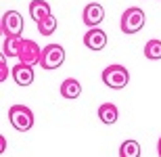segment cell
Wrapping results in <instances>:
<instances>
[{"label":"cell","instance_id":"obj_1","mask_svg":"<svg viewBox=\"0 0 161 157\" xmlns=\"http://www.w3.org/2000/svg\"><path fill=\"white\" fill-rule=\"evenodd\" d=\"M101 78H103V82H105V86L113 88V90H121V88H125L128 82H130V71H128L124 65H119V63H113V65H109V67L103 69Z\"/></svg>","mask_w":161,"mask_h":157},{"label":"cell","instance_id":"obj_2","mask_svg":"<svg viewBox=\"0 0 161 157\" xmlns=\"http://www.w3.org/2000/svg\"><path fill=\"white\" fill-rule=\"evenodd\" d=\"M144 21H147V15H144L142 8H138V6H130V8H125L124 15H121V31L132 36V34H136L144 27Z\"/></svg>","mask_w":161,"mask_h":157},{"label":"cell","instance_id":"obj_3","mask_svg":"<svg viewBox=\"0 0 161 157\" xmlns=\"http://www.w3.org/2000/svg\"><path fill=\"white\" fill-rule=\"evenodd\" d=\"M8 121H11V126L15 130L27 132L34 126V113L25 105H13V107H8Z\"/></svg>","mask_w":161,"mask_h":157},{"label":"cell","instance_id":"obj_4","mask_svg":"<svg viewBox=\"0 0 161 157\" xmlns=\"http://www.w3.org/2000/svg\"><path fill=\"white\" fill-rule=\"evenodd\" d=\"M63 63H65V48L61 44H48V46H44L42 59H40L42 69L53 71V69H59Z\"/></svg>","mask_w":161,"mask_h":157},{"label":"cell","instance_id":"obj_5","mask_svg":"<svg viewBox=\"0 0 161 157\" xmlns=\"http://www.w3.org/2000/svg\"><path fill=\"white\" fill-rule=\"evenodd\" d=\"M0 30L4 34V38L11 36H21L23 31V17L19 11H6L2 15V21H0Z\"/></svg>","mask_w":161,"mask_h":157},{"label":"cell","instance_id":"obj_6","mask_svg":"<svg viewBox=\"0 0 161 157\" xmlns=\"http://www.w3.org/2000/svg\"><path fill=\"white\" fill-rule=\"evenodd\" d=\"M103 19H105V8H103V4H98V2H90V4L84 6L82 21H84V25H86L88 30L98 27V25L103 23Z\"/></svg>","mask_w":161,"mask_h":157},{"label":"cell","instance_id":"obj_7","mask_svg":"<svg viewBox=\"0 0 161 157\" xmlns=\"http://www.w3.org/2000/svg\"><path fill=\"white\" fill-rule=\"evenodd\" d=\"M42 50L38 46V42L34 40H23V48H21V54H19V63H25V65H40L42 59Z\"/></svg>","mask_w":161,"mask_h":157},{"label":"cell","instance_id":"obj_8","mask_svg":"<svg viewBox=\"0 0 161 157\" xmlns=\"http://www.w3.org/2000/svg\"><path fill=\"white\" fill-rule=\"evenodd\" d=\"M84 46L90 50H103L107 46V31L98 30V27H92L84 34Z\"/></svg>","mask_w":161,"mask_h":157},{"label":"cell","instance_id":"obj_9","mask_svg":"<svg viewBox=\"0 0 161 157\" xmlns=\"http://www.w3.org/2000/svg\"><path fill=\"white\" fill-rule=\"evenodd\" d=\"M13 80L19 86H30L34 82V67L25 65V63H17L13 67Z\"/></svg>","mask_w":161,"mask_h":157},{"label":"cell","instance_id":"obj_10","mask_svg":"<svg viewBox=\"0 0 161 157\" xmlns=\"http://www.w3.org/2000/svg\"><path fill=\"white\" fill-rule=\"evenodd\" d=\"M53 13H50V4H48L46 0H31L30 2V17L36 21V23H40L42 19L50 17Z\"/></svg>","mask_w":161,"mask_h":157},{"label":"cell","instance_id":"obj_11","mask_svg":"<svg viewBox=\"0 0 161 157\" xmlns=\"http://www.w3.org/2000/svg\"><path fill=\"white\" fill-rule=\"evenodd\" d=\"M21 48H23V38H21V36L4 38V42H2V54H4L6 59H11V57H17V59H19Z\"/></svg>","mask_w":161,"mask_h":157},{"label":"cell","instance_id":"obj_12","mask_svg":"<svg viewBox=\"0 0 161 157\" xmlns=\"http://www.w3.org/2000/svg\"><path fill=\"white\" fill-rule=\"evenodd\" d=\"M96 113H98V120L103 124H107V126H113L115 121L119 120V111H117V107L113 103H103Z\"/></svg>","mask_w":161,"mask_h":157},{"label":"cell","instance_id":"obj_13","mask_svg":"<svg viewBox=\"0 0 161 157\" xmlns=\"http://www.w3.org/2000/svg\"><path fill=\"white\" fill-rule=\"evenodd\" d=\"M59 90H61V97L63 98H78L82 94V84L73 78H67V80L61 82Z\"/></svg>","mask_w":161,"mask_h":157},{"label":"cell","instance_id":"obj_14","mask_svg":"<svg viewBox=\"0 0 161 157\" xmlns=\"http://www.w3.org/2000/svg\"><path fill=\"white\" fill-rule=\"evenodd\" d=\"M119 157H140V143L138 140H124L119 147Z\"/></svg>","mask_w":161,"mask_h":157},{"label":"cell","instance_id":"obj_15","mask_svg":"<svg viewBox=\"0 0 161 157\" xmlns=\"http://www.w3.org/2000/svg\"><path fill=\"white\" fill-rule=\"evenodd\" d=\"M144 57L151 61H159L161 59V40L153 38V40H149L144 44Z\"/></svg>","mask_w":161,"mask_h":157},{"label":"cell","instance_id":"obj_16","mask_svg":"<svg viewBox=\"0 0 161 157\" xmlns=\"http://www.w3.org/2000/svg\"><path fill=\"white\" fill-rule=\"evenodd\" d=\"M36 25H38V31H40L42 36H50V34L57 30V17H54V15H50V17L42 19L40 23H36Z\"/></svg>","mask_w":161,"mask_h":157},{"label":"cell","instance_id":"obj_17","mask_svg":"<svg viewBox=\"0 0 161 157\" xmlns=\"http://www.w3.org/2000/svg\"><path fill=\"white\" fill-rule=\"evenodd\" d=\"M0 69H2V73H0V82H4L6 80V57L2 54V59H0Z\"/></svg>","mask_w":161,"mask_h":157},{"label":"cell","instance_id":"obj_18","mask_svg":"<svg viewBox=\"0 0 161 157\" xmlns=\"http://www.w3.org/2000/svg\"><path fill=\"white\" fill-rule=\"evenodd\" d=\"M4 149H6V138L0 136V151H4Z\"/></svg>","mask_w":161,"mask_h":157},{"label":"cell","instance_id":"obj_19","mask_svg":"<svg viewBox=\"0 0 161 157\" xmlns=\"http://www.w3.org/2000/svg\"><path fill=\"white\" fill-rule=\"evenodd\" d=\"M157 153H159V157H161V136H159V143H157Z\"/></svg>","mask_w":161,"mask_h":157}]
</instances>
